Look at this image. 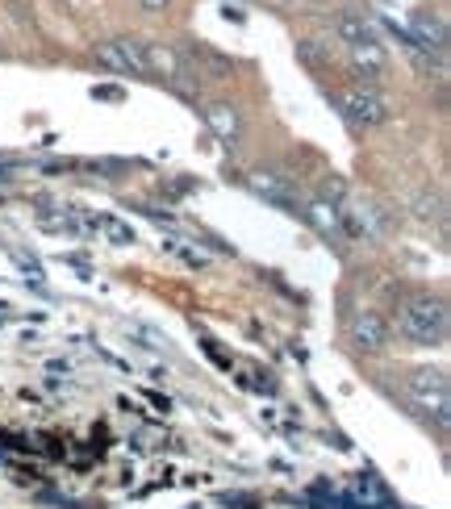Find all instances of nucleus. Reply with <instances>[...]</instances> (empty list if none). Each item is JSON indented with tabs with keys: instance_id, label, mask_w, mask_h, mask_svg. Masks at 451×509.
<instances>
[{
	"instance_id": "obj_1",
	"label": "nucleus",
	"mask_w": 451,
	"mask_h": 509,
	"mask_svg": "<svg viewBox=\"0 0 451 509\" xmlns=\"http://www.w3.org/2000/svg\"><path fill=\"white\" fill-rule=\"evenodd\" d=\"M397 330L418 347H439L447 339V305L439 297H410L397 314Z\"/></svg>"
},
{
	"instance_id": "obj_2",
	"label": "nucleus",
	"mask_w": 451,
	"mask_h": 509,
	"mask_svg": "<svg viewBox=\"0 0 451 509\" xmlns=\"http://www.w3.org/2000/svg\"><path fill=\"white\" fill-rule=\"evenodd\" d=\"M330 205L339 209V221H343V234L347 238H364V243H380L389 234V221H385V209H377L372 201L364 196H347L339 193Z\"/></svg>"
},
{
	"instance_id": "obj_3",
	"label": "nucleus",
	"mask_w": 451,
	"mask_h": 509,
	"mask_svg": "<svg viewBox=\"0 0 451 509\" xmlns=\"http://www.w3.org/2000/svg\"><path fill=\"white\" fill-rule=\"evenodd\" d=\"M138 55H143V67L155 75H163L180 97H196V84H193V72L184 67V59L176 55L171 47H163V42H147V38H138Z\"/></svg>"
},
{
	"instance_id": "obj_4",
	"label": "nucleus",
	"mask_w": 451,
	"mask_h": 509,
	"mask_svg": "<svg viewBox=\"0 0 451 509\" xmlns=\"http://www.w3.org/2000/svg\"><path fill=\"white\" fill-rule=\"evenodd\" d=\"M339 109H343V117H347L351 125H360V130L389 122V105H385V97H380V92H372L368 84L343 88V92H339Z\"/></svg>"
},
{
	"instance_id": "obj_5",
	"label": "nucleus",
	"mask_w": 451,
	"mask_h": 509,
	"mask_svg": "<svg viewBox=\"0 0 451 509\" xmlns=\"http://www.w3.org/2000/svg\"><path fill=\"white\" fill-rule=\"evenodd\" d=\"M405 393H410V401H414L418 410H427L439 422H447V376L443 372H414Z\"/></svg>"
},
{
	"instance_id": "obj_6",
	"label": "nucleus",
	"mask_w": 451,
	"mask_h": 509,
	"mask_svg": "<svg viewBox=\"0 0 451 509\" xmlns=\"http://www.w3.org/2000/svg\"><path fill=\"white\" fill-rule=\"evenodd\" d=\"M97 63L117 75H147L143 55H138V38H113V42H97Z\"/></svg>"
},
{
	"instance_id": "obj_7",
	"label": "nucleus",
	"mask_w": 451,
	"mask_h": 509,
	"mask_svg": "<svg viewBox=\"0 0 451 509\" xmlns=\"http://www.w3.org/2000/svg\"><path fill=\"white\" fill-rule=\"evenodd\" d=\"M405 34L414 38L427 55L443 59V50H447V25H443V17L435 9H414L410 13V30H405Z\"/></svg>"
},
{
	"instance_id": "obj_8",
	"label": "nucleus",
	"mask_w": 451,
	"mask_h": 509,
	"mask_svg": "<svg viewBox=\"0 0 451 509\" xmlns=\"http://www.w3.org/2000/svg\"><path fill=\"white\" fill-rule=\"evenodd\" d=\"M351 342L360 351H385L389 347V322L377 309H360L351 317Z\"/></svg>"
},
{
	"instance_id": "obj_9",
	"label": "nucleus",
	"mask_w": 451,
	"mask_h": 509,
	"mask_svg": "<svg viewBox=\"0 0 451 509\" xmlns=\"http://www.w3.org/2000/svg\"><path fill=\"white\" fill-rule=\"evenodd\" d=\"M301 218L314 226L322 238H330L334 246H347V234H343V221H339V209L330 205L326 196H309L301 209Z\"/></svg>"
},
{
	"instance_id": "obj_10",
	"label": "nucleus",
	"mask_w": 451,
	"mask_h": 509,
	"mask_svg": "<svg viewBox=\"0 0 451 509\" xmlns=\"http://www.w3.org/2000/svg\"><path fill=\"white\" fill-rule=\"evenodd\" d=\"M247 184H251V188H256L264 201H272L276 209H284V213H301V209H297L293 188H289L281 176H272V171H251V176H247Z\"/></svg>"
},
{
	"instance_id": "obj_11",
	"label": "nucleus",
	"mask_w": 451,
	"mask_h": 509,
	"mask_svg": "<svg viewBox=\"0 0 451 509\" xmlns=\"http://www.w3.org/2000/svg\"><path fill=\"white\" fill-rule=\"evenodd\" d=\"M351 50V63L364 72V80L372 84V80H380L385 75V67H389V55H385V47H380V38H372V42H355Z\"/></svg>"
},
{
	"instance_id": "obj_12",
	"label": "nucleus",
	"mask_w": 451,
	"mask_h": 509,
	"mask_svg": "<svg viewBox=\"0 0 451 509\" xmlns=\"http://www.w3.org/2000/svg\"><path fill=\"white\" fill-rule=\"evenodd\" d=\"M205 125L218 134L226 146L239 142V109H234V105H226V100H213V105H205Z\"/></svg>"
},
{
	"instance_id": "obj_13",
	"label": "nucleus",
	"mask_w": 451,
	"mask_h": 509,
	"mask_svg": "<svg viewBox=\"0 0 451 509\" xmlns=\"http://www.w3.org/2000/svg\"><path fill=\"white\" fill-rule=\"evenodd\" d=\"M334 30H339V38L347 42V47H355V42H372V38H377V25L368 22L364 13H339V17H334Z\"/></svg>"
},
{
	"instance_id": "obj_14",
	"label": "nucleus",
	"mask_w": 451,
	"mask_h": 509,
	"mask_svg": "<svg viewBox=\"0 0 451 509\" xmlns=\"http://www.w3.org/2000/svg\"><path fill=\"white\" fill-rule=\"evenodd\" d=\"M193 59H201L209 67V75H230L234 63L226 59V55H218L213 47H205V42H193Z\"/></svg>"
},
{
	"instance_id": "obj_15",
	"label": "nucleus",
	"mask_w": 451,
	"mask_h": 509,
	"mask_svg": "<svg viewBox=\"0 0 451 509\" xmlns=\"http://www.w3.org/2000/svg\"><path fill=\"white\" fill-rule=\"evenodd\" d=\"M97 226L109 234V243H117V246H130V243H134V230H130L126 221H117V218H97Z\"/></svg>"
},
{
	"instance_id": "obj_16",
	"label": "nucleus",
	"mask_w": 451,
	"mask_h": 509,
	"mask_svg": "<svg viewBox=\"0 0 451 509\" xmlns=\"http://www.w3.org/2000/svg\"><path fill=\"white\" fill-rule=\"evenodd\" d=\"M414 213H418V218H422V221H430V218L439 221V218H443L439 196H418V209H414Z\"/></svg>"
},
{
	"instance_id": "obj_17",
	"label": "nucleus",
	"mask_w": 451,
	"mask_h": 509,
	"mask_svg": "<svg viewBox=\"0 0 451 509\" xmlns=\"http://www.w3.org/2000/svg\"><path fill=\"white\" fill-rule=\"evenodd\" d=\"M138 4H143V9H147V13H163V9H168V4H171V0H138Z\"/></svg>"
}]
</instances>
